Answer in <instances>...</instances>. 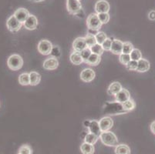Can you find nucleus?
<instances>
[{
    "label": "nucleus",
    "instance_id": "43",
    "mask_svg": "<svg viewBox=\"0 0 155 154\" xmlns=\"http://www.w3.org/2000/svg\"><path fill=\"white\" fill-rule=\"evenodd\" d=\"M79 1H80V0H79Z\"/></svg>",
    "mask_w": 155,
    "mask_h": 154
},
{
    "label": "nucleus",
    "instance_id": "4",
    "mask_svg": "<svg viewBox=\"0 0 155 154\" xmlns=\"http://www.w3.org/2000/svg\"><path fill=\"white\" fill-rule=\"evenodd\" d=\"M53 46V44L50 41L47 40V39H42L38 43L37 49L39 53H41L42 55H44V56H48L51 53Z\"/></svg>",
    "mask_w": 155,
    "mask_h": 154
},
{
    "label": "nucleus",
    "instance_id": "33",
    "mask_svg": "<svg viewBox=\"0 0 155 154\" xmlns=\"http://www.w3.org/2000/svg\"><path fill=\"white\" fill-rule=\"evenodd\" d=\"M19 154H32V149L29 145L25 144L19 147Z\"/></svg>",
    "mask_w": 155,
    "mask_h": 154
},
{
    "label": "nucleus",
    "instance_id": "8",
    "mask_svg": "<svg viewBox=\"0 0 155 154\" xmlns=\"http://www.w3.org/2000/svg\"><path fill=\"white\" fill-rule=\"evenodd\" d=\"M100 128L102 132L109 131L114 126V121L110 116L103 117L101 120L99 121Z\"/></svg>",
    "mask_w": 155,
    "mask_h": 154
},
{
    "label": "nucleus",
    "instance_id": "13",
    "mask_svg": "<svg viewBox=\"0 0 155 154\" xmlns=\"http://www.w3.org/2000/svg\"><path fill=\"white\" fill-rule=\"evenodd\" d=\"M23 25L28 30H34L38 25L37 18L34 15H29L27 19L23 23Z\"/></svg>",
    "mask_w": 155,
    "mask_h": 154
},
{
    "label": "nucleus",
    "instance_id": "41",
    "mask_svg": "<svg viewBox=\"0 0 155 154\" xmlns=\"http://www.w3.org/2000/svg\"><path fill=\"white\" fill-rule=\"evenodd\" d=\"M150 128V130H151V132L153 133V134H155V121H153V122L151 123Z\"/></svg>",
    "mask_w": 155,
    "mask_h": 154
},
{
    "label": "nucleus",
    "instance_id": "37",
    "mask_svg": "<svg viewBox=\"0 0 155 154\" xmlns=\"http://www.w3.org/2000/svg\"><path fill=\"white\" fill-rule=\"evenodd\" d=\"M97 15L102 24H107L110 21V15L108 13L104 12V13H99Z\"/></svg>",
    "mask_w": 155,
    "mask_h": 154
},
{
    "label": "nucleus",
    "instance_id": "7",
    "mask_svg": "<svg viewBox=\"0 0 155 154\" xmlns=\"http://www.w3.org/2000/svg\"><path fill=\"white\" fill-rule=\"evenodd\" d=\"M95 72L90 68L84 69L80 73V80L85 83H90L95 79Z\"/></svg>",
    "mask_w": 155,
    "mask_h": 154
},
{
    "label": "nucleus",
    "instance_id": "25",
    "mask_svg": "<svg viewBox=\"0 0 155 154\" xmlns=\"http://www.w3.org/2000/svg\"><path fill=\"white\" fill-rule=\"evenodd\" d=\"M98 139H99V136H96L95 134L94 133H87V135H86L85 139H84V142L87 143L92 144V145H94V144L97 142Z\"/></svg>",
    "mask_w": 155,
    "mask_h": 154
},
{
    "label": "nucleus",
    "instance_id": "38",
    "mask_svg": "<svg viewBox=\"0 0 155 154\" xmlns=\"http://www.w3.org/2000/svg\"><path fill=\"white\" fill-rule=\"evenodd\" d=\"M126 67L127 68V70H137V61H134V60H130L127 64L126 65Z\"/></svg>",
    "mask_w": 155,
    "mask_h": 154
},
{
    "label": "nucleus",
    "instance_id": "3",
    "mask_svg": "<svg viewBox=\"0 0 155 154\" xmlns=\"http://www.w3.org/2000/svg\"><path fill=\"white\" fill-rule=\"evenodd\" d=\"M102 25V22H101L97 13H91V15H88L87 19V25L88 29L100 30Z\"/></svg>",
    "mask_w": 155,
    "mask_h": 154
},
{
    "label": "nucleus",
    "instance_id": "5",
    "mask_svg": "<svg viewBox=\"0 0 155 154\" xmlns=\"http://www.w3.org/2000/svg\"><path fill=\"white\" fill-rule=\"evenodd\" d=\"M23 25L21 23L19 20L15 17V15H12L9 17V19H7L6 26L7 29H9L10 32H18L19 29L22 28V25Z\"/></svg>",
    "mask_w": 155,
    "mask_h": 154
},
{
    "label": "nucleus",
    "instance_id": "34",
    "mask_svg": "<svg viewBox=\"0 0 155 154\" xmlns=\"http://www.w3.org/2000/svg\"><path fill=\"white\" fill-rule=\"evenodd\" d=\"M91 54H92V52H91V48L90 47L86 48L85 49H84V50L80 52V55H81L83 59H84V63L87 62V60L89 59V57L91 56Z\"/></svg>",
    "mask_w": 155,
    "mask_h": 154
},
{
    "label": "nucleus",
    "instance_id": "12",
    "mask_svg": "<svg viewBox=\"0 0 155 154\" xmlns=\"http://www.w3.org/2000/svg\"><path fill=\"white\" fill-rule=\"evenodd\" d=\"M87 42L84 37H77L73 42V49L77 52H81L86 48H87Z\"/></svg>",
    "mask_w": 155,
    "mask_h": 154
},
{
    "label": "nucleus",
    "instance_id": "22",
    "mask_svg": "<svg viewBox=\"0 0 155 154\" xmlns=\"http://www.w3.org/2000/svg\"><path fill=\"white\" fill-rule=\"evenodd\" d=\"M101 56L97 54H94V53H92L91 55V56L89 57V59H87L86 63H87L88 65H91V66H96L97 65H99V63H101Z\"/></svg>",
    "mask_w": 155,
    "mask_h": 154
},
{
    "label": "nucleus",
    "instance_id": "27",
    "mask_svg": "<svg viewBox=\"0 0 155 154\" xmlns=\"http://www.w3.org/2000/svg\"><path fill=\"white\" fill-rule=\"evenodd\" d=\"M91 48V50L92 52V53H94V54H97V55H99V56H102L103 53H104V49H103L102 46L98 43H96L95 45L92 46Z\"/></svg>",
    "mask_w": 155,
    "mask_h": 154
},
{
    "label": "nucleus",
    "instance_id": "10",
    "mask_svg": "<svg viewBox=\"0 0 155 154\" xmlns=\"http://www.w3.org/2000/svg\"><path fill=\"white\" fill-rule=\"evenodd\" d=\"M43 68L46 70H55L59 66L58 59L54 57H50L46 59L43 65Z\"/></svg>",
    "mask_w": 155,
    "mask_h": 154
},
{
    "label": "nucleus",
    "instance_id": "6",
    "mask_svg": "<svg viewBox=\"0 0 155 154\" xmlns=\"http://www.w3.org/2000/svg\"><path fill=\"white\" fill-rule=\"evenodd\" d=\"M67 8L69 13L75 15L82 9V4L79 0H67Z\"/></svg>",
    "mask_w": 155,
    "mask_h": 154
},
{
    "label": "nucleus",
    "instance_id": "35",
    "mask_svg": "<svg viewBox=\"0 0 155 154\" xmlns=\"http://www.w3.org/2000/svg\"><path fill=\"white\" fill-rule=\"evenodd\" d=\"M50 55L51 56V57L56 58V59L60 57V56H61V51H60V49L59 48V46H53L51 53H50Z\"/></svg>",
    "mask_w": 155,
    "mask_h": 154
},
{
    "label": "nucleus",
    "instance_id": "44",
    "mask_svg": "<svg viewBox=\"0 0 155 154\" xmlns=\"http://www.w3.org/2000/svg\"><path fill=\"white\" fill-rule=\"evenodd\" d=\"M18 154H19V153H18Z\"/></svg>",
    "mask_w": 155,
    "mask_h": 154
},
{
    "label": "nucleus",
    "instance_id": "2",
    "mask_svg": "<svg viewBox=\"0 0 155 154\" xmlns=\"http://www.w3.org/2000/svg\"><path fill=\"white\" fill-rule=\"evenodd\" d=\"M7 65L11 70L17 71L22 67L23 59L19 55L13 54L9 57V59L7 60Z\"/></svg>",
    "mask_w": 155,
    "mask_h": 154
},
{
    "label": "nucleus",
    "instance_id": "21",
    "mask_svg": "<svg viewBox=\"0 0 155 154\" xmlns=\"http://www.w3.org/2000/svg\"><path fill=\"white\" fill-rule=\"evenodd\" d=\"M41 80V76L40 74L36 72L32 71L29 73V82H30V86H36L40 83Z\"/></svg>",
    "mask_w": 155,
    "mask_h": 154
},
{
    "label": "nucleus",
    "instance_id": "11",
    "mask_svg": "<svg viewBox=\"0 0 155 154\" xmlns=\"http://www.w3.org/2000/svg\"><path fill=\"white\" fill-rule=\"evenodd\" d=\"M13 15H15V18H16L21 23L23 24L24 22H25V21L27 19L28 17L29 16L30 14H29V11H28L27 9H26V8H19L18 9H16V10L15 11Z\"/></svg>",
    "mask_w": 155,
    "mask_h": 154
},
{
    "label": "nucleus",
    "instance_id": "1",
    "mask_svg": "<svg viewBox=\"0 0 155 154\" xmlns=\"http://www.w3.org/2000/svg\"><path fill=\"white\" fill-rule=\"evenodd\" d=\"M99 138L105 146H117L118 145V139L117 136L110 131L102 132Z\"/></svg>",
    "mask_w": 155,
    "mask_h": 154
},
{
    "label": "nucleus",
    "instance_id": "16",
    "mask_svg": "<svg viewBox=\"0 0 155 154\" xmlns=\"http://www.w3.org/2000/svg\"><path fill=\"white\" fill-rule=\"evenodd\" d=\"M87 127H88L90 133L95 134V135L97 136H100V135H101V133H102L101 128H100L99 121H97V120L91 121Z\"/></svg>",
    "mask_w": 155,
    "mask_h": 154
},
{
    "label": "nucleus",
    "instance_id": "29",
    "mask_svg": "<svg viewBox=\"0 0 155 154\" xmlns=\"http://www.w3.org/2000/svg\"><path fill=\"white\" fill-rule=\"evenodd\" d=\"M85 40L87 42V45L88 47H91L92 46L95 45L97 43V40H96L95 36L94 35H91V34L87 33V36H85Z\"/></svg>",
    "mask_w": 155,
    "mask_h": 154
},
{
    "label": "nucleus",
    "instance_id": "15",
    "mask_svg": "<svg viewBox=\"0 0 155 154\" xmlns=\"http://www.w3.org/2000/svg\"><path fill=\"white\" fill-rule=\"evenodd\" d=\"M123 45L124 42L122 41L119 40V39H114L113 40L110 52L114 54L120 55L123 53Z\"/></svg>",
    "mask_w": 155,
    "mask_h": 154
},
{
    "label": "nucleus",
    "instance_id": "40",
    "mask_svg": "<svg viewBox=\"0 0 155 154\" xmlns=\"http://www.w3.org/2000/svg\"><path fill=\"white\" fill-rule=\"evenodd\" d=\"M99 30H94V29H88V31H87V33L91 34V35H94V36H96L97 33H98Z\"/></svg>",
    "mask_w": 155,
    "mask_h": 154
},
{
    "label": "nucleus",
    "instance_id": "31",
    "mask_svg": "<svg viewBox=\"0 0 155 154\" xmlns=\"http://www.w3.org/2000/svg\"><path fill=\"white\" fill-rule=\"evenodd\" d=\"M131 60L130 54H125V53H121L119 55V61L120 63H122L123 65L126 66L130 61Z\"/></svg>",
    "mask_w": 155,
    "mask_h": 154
},
{
    "label": "nucleus",
    "instance_id": "26",
    "mask_svg": "<svg viewBox=\"0 0 155 154\" xmlns=\"http://www.w3.org/2000/svg\"><path fill=\"white\" fill-rule=\"evenodd\" d=\"M19 82L22 86H28L30 84L29 82V73H22L19 76Z\"/></svg>",
    "mask_w": 155,
    "mask_h": 154
},
{
    "label": "nucleus",
    "instance_id": "19",
    "mask_svg": "<svg viewBox=\"0 0 155 154\" xmlns=\"http://www.w3.org/2000/svg\"><path fill=\"white\" fill-rule=\"evenodd\" d=\"M70 60L73 65H77V66L84 63V59H83L82 56L80 55V52H77V51H74L70 54Z\"/></svg>",
    "mask_w": 155,
    "mask_h": 154
},
{
    "label": "nucleus",
    "instance_id": "14",
    "mask_svg": "<svg viewBox=\"0 0 155 154\" xmlns=\"http://www.w3.org/2000/svg\"><path fill=\"white\" fill-rule=\"evenodd\" d=\"M130 99V93L126 89H122L117 94L115 95V100H116L117 103H124L128 100Z\"/></svg>",
    "mask_w": 155,
    "mask_h": 154
},
{
    "label": "nucleus",
    "instance_id": "9",
    "mask_svg": "<svg viewBox=\"0 0 155 154\" xmlns=\"http://www.w3.org/2000/svg\"><path fill=\"white\" fill-rule=\"evenodd\" d=\"M110 10V4L106 0H100L96 3L95 11L97 14L99 13H108Z\"/></svg>",
    "mask_w": 155,
    "mask_h": 154
},
{
    "label": "nucleus",
    "instance_id": "28",
    "mask_svg": "<svg viewBox=\"0 0 155 154\" xmlns=\"http://www.w3.org/2000/svg\"><path fill=\"white\" fill-rule=\"evenodd\" d=\"M130 56L131 60H134V61H139L140 59H142L141 52L138 49H134Z\"/></svg>",
    "mask_w": 155,
    "mask_h": 154
},
{
    "label": "nucleus",
    "instance_id": "32",
    "mask_svg": "<svg viewBox=\"0 0 155 154\" xmlns=\"http://www.w3.org/2000/svg\"><path fill=\"white\" fill-rule=\"evenodd\" d=\"M96 40H97V43L100 45H102L103 42L107 39V36L106 35V33H104V32H98V33L95 36Z\"/></svg>",
    "mask_w": 155,
    "mask_h": 154
},
{
    "label": "nucleus",
    "instance_id": "24",
    "mask_svg": "<svg viewBox=\"0 0 155 154\" xmlns=\"http://www.w3.org/2000/svg\"><path fill=\"white\" fill-rule=\"evenodd\" d=\"M122 106H123V109L126 112H129V111H131V110H133L135 108L136 104H135V102L130 98L127 101L122 103Z\"/></svg>",
    "mask_w": 155,
    "mask_h": 154
},
{
    "label": "nucleus",
    "instance_id": "17",
    "mask_svg": "<svg viewBox=\"0 0 155 154\" xmlns=\"http://www.w3.org/2000/svg\"><path fill=\"white\" fill-rule=\"evenodd\" d=\"M150 63L145 59H140L139 61H137V68L136 71L139 73H145L150 70Z\"/></svg>",
    "mask_w": 155,
    "mask_h": 154
},
{
    "label": "nucleus",
    "instance_id": "23",
    "mask_svg": "<svg viewBox=\"0 0 155 154\" xmlns=\"http://www.w3.org/2000/svg\"><path fill=\"white\" fill-rule=\"evenodd\" d=\"M114 151L115 154H130V149L126 144H118Z\"/></svg>",
    "mask_w": 155,
    "mask_h": 154
},
{
    "label": "nucleus",
    "instance_id": "20",
    "mask_svg": "<svg viewBox=\"0 0 155 154\" xmlns=\"http://www.w3.org/2000/svg\"><path fill=\"white\" fill-rule=\"evenodd\" d=\"M80 151L83 154H94L95 152V148L92 144L84 142L80 146Z\"/></svg>",
    "mask_w": 155,
    "mask_h": 154
},
{
    "label": "nucleus",
    "instance_id": "30",
    "mask_svg": "<svg viewBox=\"0 0 155 154\" xmlns=\"http://www.w3.org/2000/svg\"><path fill=\"white\" fill-rule=\"evenodd\" d=\"M134 49V46L131 42H124L123 53H125V54H130V53L133 51Z\"/></svg>",
    "mask_w": 155,
    "mask_h": 154
},
{
    "label": "nucleus",
    "instance_id": "18",
    "mask_svg": "<svg viewBox=\"0 0 155 154\" xmlns=\"http://www.w3.org/2000/svg\"><path fill=\"white\" fill-rule=\"evenodd\" d=\"M122 89H123V87H122V86H121V84L119 82H114V83H111L109 86V87H108L107 93L110 96H115L116 94H117Z\"/></svg>",
    "mask_w": 155,
    "mask_h": 154
},
{
    "label": "nucleus",
    "instance_id": "42",
    "mask_svg": "<svg viewBox=\"0 0 155 154\" xmlns=\"http://www.w3.org/2000/svg\"><path fill=\"white\" fill-rule=\"evenodd\" d=\"M32 2H43L44 0H30Z\"/></svg>",
    "mask_w": 155,
    "mask_h": 154
},
{
    "label": "nucleus",
    "instance_id": "36",
    "mask_svg": "<svg viewBox=\"0 0 155 154\" xmlns=\"http://www.w3.org/2000/svg\"><path fill=\"white\" fill-rule=\"evenodd\" d=\"M112 42L113 40L111 38H107L105 41L102 43V47L104 50L106 51H110L111 49V46H112Z\"/></svg>",
    "mask_w": 155,
    "mask_h": 154
},
{
    "label": "nucleus",
    "instance_id": "39",
    "mask_svg": "<svg viewBox=\"0 0 155 154\" xmlns=\"http://www.w3.org/2000/svg\"><path fill=\"white\" fill-rule=\"evenodd\" d=\"M148 18L150 20L154 21L155 20V11L152 10L149 12L148 14Z\"/></svg>",
    "mask_w": 155,
    "mask_h": 154
}]
</instances>
